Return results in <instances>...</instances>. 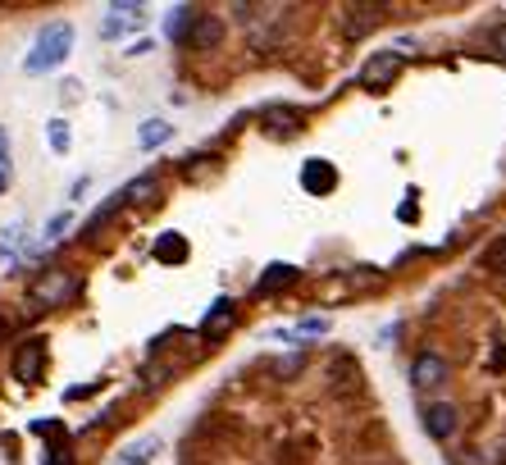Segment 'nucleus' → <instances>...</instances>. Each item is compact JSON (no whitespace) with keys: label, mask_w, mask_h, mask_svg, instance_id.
<instances>
[{"label":"nucleus","mask_w":506,"mask_h":465,"mask_svg":"<svg viewBox=\"0 0 506 465\" xmlns=\"http://www.w3.org/2000/svg\"><path fill=\"white\" fill-rule=\"evenodd\" d=\"M461 429V411L452 407V402H433V407H424V434L429 438H452Z\"/></svg>","instance_id":"7"},{"label":"nucleus","mask_w":506,"mask_h":465,"mask_svg":"<svg viewBox=\"0 0 506 465\" xmlns=\"http://www.w3.org/2000/svg\"><path fill=\"white\" fill-rule=\"evenodd\" d=\"M0 465H19V438L0 429Z\"/></svg>","instance_id":"23"},{"label":"nucleus","mask_w":506,"mask_h":465,"mask_svg":"<svg viewBox=\"0 0 506 465\" xmlns=\"http://www.w3.org/2000/svg\"><path fill=\"white\" fill-rule=\"evenodd\" d=\"M483 264H488V270H497V274H506V237H501V242L483 255Z\"/></svg>","instance_id":"24"},{"label":"nucleus","mask_w":506,"mask_h":465,"mask_svg":"<svg viewBox=\"0 0 506 465\" xmlns=\"http://www.w3.org/2000/svg\"><path fill=\"white\" fill-rule=\"evenodd\" d=\"M10 374H14V383H23V388L41 383V374H46V338L19 343V352H14V361H10Z\"/></svg>","instance_id":"4"},{"label":"nucleus","mask_w":506,"mask_h":465,"mask_svg":"<svg viewBox=\"0 0 506 465\" xmlns=\"http://www.w3.org/2000/svg\"><path fill=\"white\" fill-rule=\"evenodd\" d=\"M501 46H506V32H501Z\"/></svg>","instance_id":"26"},{"label":"nucleus","mask_w":506,"mask_h":465,"mask_svg":"<svg viewBox=\"0 0 506 465\" xmlns=\"http://www.w3.org/2000/svg\"><path fill=\"white\" fill-rule=\"evenodd\" d=\"M196 14H201V10H192V5H174V10H169V19H165V37L183 46V37H187V28H192V19H196Z\"/></svg>","instance_id":"17"},{"label":"nucleus","mask_w":506,"mask_h":465,"mask_svg":"<svg viewBox=\"0 0 506 465\" xmlns=\"http://www.w3.org/2000/svg\"><path fill=\"white\" fill-rule=\"evenodd\" d=\"M68 50H74V23H64V19L59 23H46L37 32L28 59H23V69L28 74H50V69H59V64L68 59Z\"/></svg>","instance_id":"1"},{"label":"nucleus","mask_w":506,"mask_h":465,"mask_svg":"<svg viewBox=\"0 0 506 465\" xmlns=\"http://www.w3.org/2000/svg\"><path fill=\"white\" fill-rule=\"evenodd\" d=\"M402 69H406V55L402 50H375L366 59V69H360V83H366L370 92H384V87H393L402 78Z\"/></svg>","instance_id":"3"},{"label":"nucleus","mask_w":506,"mask_h":465,"mask_svg":"<svg viewBox=\"0 0 506 465\" xmlns=\"http://www.w3.org/2000/svg\"><path fill=\"white\" fill-rule=\"evenodd\" d=\"M156 260L160 264H183L187 260V237L183 233H160L156 237Z\"/></svg>","instance_id":"14"},{"label":"nucleus","mask_w":506,"mask_h":465,"mask_svg":"<svg viewBox=\"0 0 506 465\" xmlns=\"http://www.w3.org/2000/svg\"><path fill=\"white\" fill-rule=\"evenodd\" d=\"M68 228H74V215L59 210V215H50V224H46V233H41V237H46V242H59Z\"/></svg>","instance_id":"21"},{"label":"nucleus","mask_w":506,"mask_h":465,"mask_svg":"<svg viewBox=\"0 0 506 465\" xmlns=\"http://www.w3.org/2000/svg\"><path fill=\"white\" fill-rule=\"evenodd\" d=\"M447 379V361L443 356H433V352H420L415 365H411V383L415 388H438Z\"/></svg>","instance_id":"10"},{"label":"nucleus","mask_w":506,"mask_h":465,"mask_svg":"<svg viewBox=\"0 0 506 465\" xmlns=\"http://www.w3.org/2000/svg\"><path fill=\"white\" fill-rule=\"evenodd\" d=\"M46 142H50L55 156H64L68 147H74V138H68V123H64V119H50V123H46Z\"/></svg>","instance_id":"20"},{"label":"nucleus","mask_w":506,"mask_h":465,"mask_svg":"<svg viewBox=\"0 0 506 465\" xmlns=\"http://www.w3.org/2000/svg\"><path fill=\"white\" fill-rule=\"evenodd\" d=\"M293 279H297L293 264H269V270L260 274V292H278V288H287Z\"/></svg>","instance_id":"18"},{"label":"nucleus","mask_w":506,"mask_h":465,"mask_svg":"<svg viewBox=\"0 0 506 465\" xmlns=\"http://www.w3.org/2000/svg\"><path fill=\"white\" fill-rule=\"evenodd\" d=\"M32 434L50 438V447H46L41 465H68V434H64L55 420H32Z\"/></svg>","instance_id":"9"},{"label":"nucleus","mask_w":506,"mask_h":465,"mask_svg":"<svg viewBox=\"0 0 506 465\" xmlns=\"http://www.w3.org/2000/svg\"><path fill=\"white\" fill-rule=\"evenodd\" d=\"M74 292H78V274H74V270H46V274L28 288V301L41 306V310H55V306H64Z\"/></svg>","instance_id":"2"},{"label":"nucleus","mask_w":506,"mask_h":465,"mask_svg":"<svg viewBox=\"0 0 506 465\" xmlns=\"http://www.w3.org/2000/svg\"><path fill=\"white\" fill-rule=\"evenodd\" d=\"M229 328H233V301H229V297H220V301L210 306V315L201 319V338H205V343H214V338H224Z\"/></svg>","instance_id":"11"},{"label":"nucleus","mask_w":506,"mask_h":465,"mask_svg":"<svg viewBox=\"0 0 506 465\" xmlns=\"http://www.w3.org/2000/svg\"><path fill=\"white\" fill-rule=\"evenodd\" d=\"M23 242H28V224H10L5 233H0V255L14 260V255L23 251Z\"/></svg>","instance_id":"19"},{"label":"nucleus","mask_w":506,"mask_h":465,"mask_svg":"<svg viewBox=\"0 0 506 465\" xmlns=\"http://www.w3.org/2000/svg\"><path fill=\"white\" fill-rule=\"evenodd\" d=\"M156 452H160V438L147 434V438H137V443H128V447L119 452V465H151Z\"/></svg>","instance_id":"13"},{"label":"nucleus","mask_w":506,"mask_h":465,"mask_svg":"<svg viewBox=\"0 0 506 465\" xmlns=\"http://www.w3.org/2000/svg\"><path fill=\"white\" fill-rule=\"evenodd\" d=\"M329 328V319L324 315H311V319H302V334H324Z\"/></svg>","instance_id":"25"},{"label":"nucleus","mask_w":506,"mask_h":465,"mask_svg":"<svg viewBox=\"0 0 506 465\" xmlns=\"http://www.w3.org/2000/svg\"><path fill=\"white\" fill-rule=\"evenodd\" d=\"M10 178H14V169H10V132L0 128V192L10 187Z\"/></svg>","instance_id":"22"},{"label":"nucleus","mask_w":506,"mask_h":465,"mask_svg":"<svg viewBox=\"0 0 506 465\" xmlns=\"http://www.w3.org/2000/svg\"><path fill=\"white\" fill-rule=\"evenodd\" d=\"M265 123L287 138V132L302 128V110H293V105H265Z\"/></svg>","instance_id":"16"},{"label":"nucleus","mask_w":506,"mask_h":465,"mask_svg":"<svg viewBox=\"0 0 506 465\" xmlns=\"http://www.w3.org/2000/svg\"><path fill=\"white\" fill-rule=\"evenodd\" d=\"M141 23H147V10H141V5H132V0H119V5H110V10H105L101 37H105V41H114V37H123V32L141 28Z\"/></svg>","instance_id":"5"},{"label":"nucleus","mask_w":506,"mask_h":465,"mask_svg":"<svg viewBox=\"0 0 506 465\" xmlns=\"http://www.w3.org/2000/svg\"><path fill=\"white\" fill-rule=\"evenodd\" d=\"M220 41H224V19H214V14H205V10L192 19V28H187V37H183L187 50H214Z\"/></svg>","instance_id":"6"},{"label":"nucleus","mask_w":506,"mask_h":465,"mask_svg":"<svg viewBox=\"0 0 506 465\" xmlns=\"http://www.w3.org/2000/svg\"><path fill=\"white\" fill-rule=\"evenodd\" d=\"M338 187V165H329V160H306L302 165V192H311V196H329Z\"/></svg>","instance_id":"8"},{"label":"nucleus","mask_w":506,"mask_h":465,"mask_svg":"<svg viewBox=\"0 0 506 465\" xmlns=\"http://www.w3.org/2000/svg\"><path fill=\"white\" fill-rule=\"evenodd\" d=\"M169 138H174V123L147 119V123H141V132H137V147H141V151H156V147H165Z\"/></svg>","instance_id":"15"},{"label":"nucleus","mask_w":506,"mask_h":465,"mask_svg":"<svg viewBox=\"0 0 506 465\" xmlns=\"http://www.w3.org/2000/svg\"><path fill=\"white\" fill-rule=\"evenodd\" d=\"M156 196H160L156 174H141V178H132V183L119 192V201H128V206H147V201H156Z\"/></svg>","instance_id":"12"}]
</instances>
